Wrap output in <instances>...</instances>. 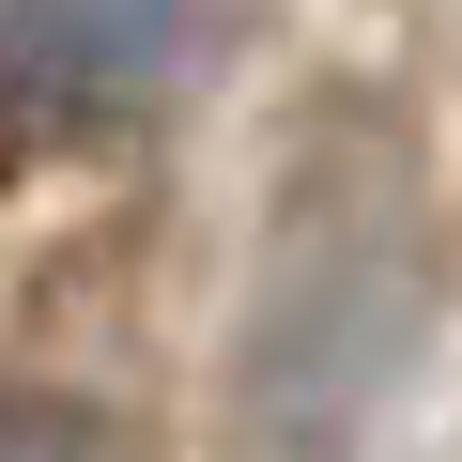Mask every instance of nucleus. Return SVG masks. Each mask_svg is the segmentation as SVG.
I'll list each match as a JSON object with an SVG mask.
<instances>
[{
	"label": "nucleus",
	"instance_id": "1",
	"mask_svg": "<svg viewBox=\"0 0 462 462\" xmlns=\"http://www.w3.org/2000/svg\"><path fill=\"white\" fill-rule=\"evenodd\" d=\"M447 247H431V154L385 93H324L278 154L263 263H247V355L231 431L247 462H370L416 339H431Z\"/></svg>",
	"mask_w": 462,
	"mask_h": 462
},
{
	"label": "nucleus",
	"instance_id": "3",
	"mask_svg": "<svg viewBox=\"0 0 462 462\" xmlns=\"http://www.w3.org/2000/svg\"><path fill=\"white\" fill-rule=\"evenodd\" d=\"M0 462H124V431L93 401H47V385H0Z\"/></svg>",
	"mask_w": 462,
	"mask_h": 462
},
{
	"label": "nucleus",
	"instance_id": "2",
	"mask_svg": "<svg viewBox=\"0 0 462 462\" xmlns=\"http://www.w3.org/2000/svg\"><path fill=\"white\" fill-rule=\"evenodd\" d=\"M200 0H0V154L62 170L108 154L170 78H185Z\"/></svg>",
	"mask_w": 462,
	"mask_h": 462
}]
</instances>
